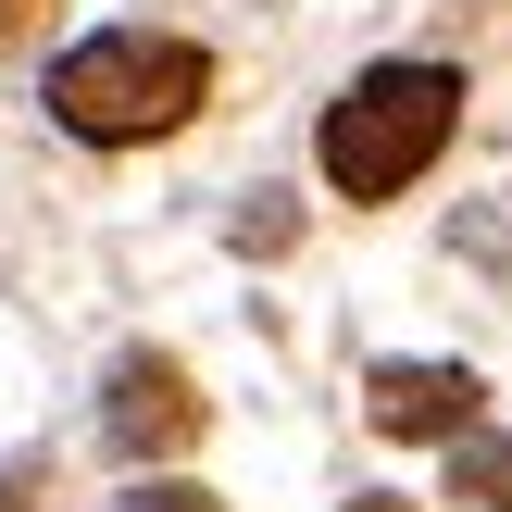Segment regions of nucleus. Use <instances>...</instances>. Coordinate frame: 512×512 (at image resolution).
<instances>
[{"label": "nucleus", "mask_w": 512, "mask_h": 512, "mask_svg": "<svg viewBox=\"0 0 512 512\" xmlns=\"http://www.w3.org/2000/svg\"><path fill=\"white\" fill-rule=\"evenodd\" d=\"M450 125H463V75L450 63H375V75H350L338 100H325V188H350V200H400L425 163L450 150Z\"/></svg>", "instance_id": "f257e3e1"}, {"label": "nucleus", "mask_w": 512, "mask_h": 512, "mask_svg": "<svg viewBox=\"0 0 512 512\" xmlns=\"http://www.w3.org/2000/svg\"><path fill=\"white\" fill-rule=\"evenodd\" d=\"M200 88H213V63H200L188 38H150V25H100V38L50 50V113H63L75 138H100V150L188 125Z\"/></svg>", "instance_id": "f03ea898"}, {"label": "nucleus", "mask_w": 512, "mask_h": 512, "mask_svg": "<svg viewBox=\"0 0 512 512\" xmlns=\"http://www.w3.org/2000/svg\"><path fill=\"white\" fill-rule=\"evenodd\" d=\"M100 438L138 463V450H188L200 438V400H188V375L163 363V350H138V363H113V400H100Z\"/></svg>", "instance_id": "7ed1b4c3"}, {"label": "nucleus", "mask_w": 512, "mask_h": 512, "mask_svg": "<svg viewBox=\"0 0 512 512\" xmlns=\"http://www.w3.org/2000/svg\"><path fill=\"white\" fill-rule=\"evenodd\" d=\"M375 425L388 438H463L475 425V375L463 363H375Z\"/></svg>", "instance_id": "20e7f679"}, {"label": "nucleus", "mask_w": 512, "mask_h": 512, "mask_svg": "<svg viewBox=\"0 0 512 512\" xmlns=\"http://www.w3.org/2000/svg\"><path fill=\"white\" fill-rule=\"evenodd\" d=\"M450 488L488 500V512H512V438H463V450H450Z\"/></svg>", "instance_id": "39448f33"}, {"label": "nucleus", "mask_w": 512, "mask_h": 512, "mask_svg": "<svg viewBox=\"0 0 512 512\" xmlns=\"http://www.w3.org/2000/svg\"><path fill=\"white\" fill-rule=\"evenodd\" d=\"M125 512H213L200 488H125Z\"/></svg>", "instance_id": "423d86ee"}, {"label": "nucleus", "mask_w": 512, "mask_h": 512, "mask_svg": "<svg viewBox=\"0 0 512 512\" xmlns=\"http://www.w3.org/2000/svg\"><path fill=\"white\" fill-rule=\"evenodd\" d=\"M38 13H50V0H0V50H13L25 25H38Z\"/></svg>", "instance_id": "0eeeda50"}, {"label": "nucleus", "mask_w": 512, "mask_h": 512, "mask_svg": "<svg viewBox=\"0 0 512 512\" xmlns=\"http://www.w3.org/2000/svg\"><path fill=\"white\" fill-rule=\"evenodd\" d=\"M0 512H25V488H13V475H0Z\"/></svg>", "instance_id": "6e6552de"}]
</instances>
